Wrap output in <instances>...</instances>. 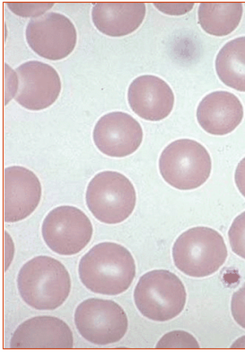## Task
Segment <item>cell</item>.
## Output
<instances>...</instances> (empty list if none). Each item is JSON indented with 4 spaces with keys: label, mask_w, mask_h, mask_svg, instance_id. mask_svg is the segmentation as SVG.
I'll use <instances>...</instances> for the list:
<instances>
[{
    "label": "cell",
    "mask_w": 245,
    "mask_h": 352,
    "mask_svg": "<svg viewBox=\"0 0 245 352\" xmlns=\"http://www.w3.org/2000/svg\"><path fill=\"white\" fill-rule=\"evenodd\" d=\"M232 348H245V336L236 340V342L232 345Z\"/></svg>",
    "instance_id": "d4e9b609"
},
{
    "label": "cell",
    "mask_w": 245,
    "mask_h": 352,
    "mask_svg": "<svg viewBox=\"0 0 245 352\" xmlns=\"http://www.w3.org/2000/svg\"><path fill=\"white\" fill-rule=\"evenodd\" d=\"M130 109L148 121H161L173 111L174 95L170 86L156 76L144 75L131 82L128 91Z\"/></svg>",
    "instance_id": "4fadbf2b"
},
{
    "label": "cell",
    "mask_w": 245,
    "mask_h": 352,
    "mask_svg": "<svg viewBox=\"0 0 245 352\" xmlns=\"http://www.w3.org/2000/svg\"><path fill=\"white\" fill-rule=\"evenodd\" d=\"M187 294L182 280L168 270H156L140 278L134 300L140 313L156 322L175 318L185 309Z\"/></svg>",
    "instance_id": "277c9868"
},
{
    "label": "cell",
    "mask_w": 245,
    "mask_h": 352,
    "mask_svg": "<svg viewBox=\"0 0 245 352\" xmlns=\"http://www.w3.org/2000/svg\"><path fill=\"white\" fill-rule=\"evenodd\" d=\"M154 7L162 13L170 16H182L189 13L194 8L195 3H153Z\"/></svg>",
    "instance_id": "603a6c76"
},
{
    "label": "cell",
    "mask_w": 245,
    "mask_h": 352,
    "mask_svg": "<svg viewBox=\"0 0 245 352\" xmlns=\"http://www.w3.org/2000/svg\"><path fill=\"white\" fill-rule=\"evenodd\" d=\"M78 272L87 289L102 295L116 296L127 291L132 284L136 264L125 247L102 243L83 256Z\"/></svg>",
    "instance_id": "6da1fadb"
},
{
    "label": "cell",
    "mask_w": 245,
    "mask_h": 352,
    "mask_svg": "<svg viewBox=\"0 0 245 352\" xmlns=\"http://www.w3.org/2000/svg\"><path fill=\"white\" fill-rule=\"evenodd\" d=\"M74 338L69 325L52 316H37L23 322L10 340L11 349H72Z\"/></svg>",
    "instance_id": "5bb4252c"
},
{
    "label": "cell",
    "mask_w": 245,
    "mask_h": 352,
    "mask_svg": "<svg viewBox=\"0 0 245 352\" xmlns=\"http://www.w3.org/2000/svg\"><path fill=\"white\" fill-rule=\"evenodd\" d=\"M86 199L96 219L108 225H116L133 213L137 195L132 183L124 174L103 171L90 182Z\"/></svg>",
    "instance_id": "8992f818"
},
{
    "label": "cell",
    "mask_w": 245,
    "mask_h": 352,
    "mask_svg": "<svg viewBox=\"0 0 245 352\" xmlns=\"http://www.w3.org/2000/svg\"><path fill=\"white\" fill-rule=\"evenodd\" d=\"M75 324L80 336L96 345L119 342L128 327L124 308L115 301L100 298L82 302L75 309Z\"/></svg>",
    "instance_id": "52a82bcc"
},
{
    "label": "cell",
    "mask_w": 245,
    "mask_h": 352,
    "mask_svg": "<svg viewBox=\"0 0 245 352\" xmlns=\"http://www.w3.org/2000/svg\"><path fill=\"white\" fill-rule=\"evenodd\" d=\"M174 265L192 278L214 274L226 263L227 248L220 232L209 227H194L180 234L173 248Z\"/></svg>",
    "instance_id": "3957f363"
},
{
    "label": "cell",
    "mask_w": 245,
    "mask_h": 352,
    "mask_svg": "<svg viewBox=\"0 0 245 352\" xmlns=\"http://www.w3.org/2000/svg\"><path fill=\"white\" fill-rule=\"evenodd\" d=\"M23 300L37 310H54L69 298L71 280L65 266L49 256H37L23 265L17 278Z\"/></svg>",
    "instance_id": "7a4b0ae2"
},
{
    "label": "cell",
    "mask_w": 245,
    "mask_h": 352,
    "mask_svg": "<svg viewBox=\"0 0 245 352\" xmlns=\"http://www.w3.org/2000/svg\"><path fill=\"white\" fill-rule=\"evenodd\" d=\"M58 74L49 64L31 60L16 69V90L14 100L32 111L48 109L60 94Z\"/></svg>",
    "instance_id": "30bf717a"
},
{
    "label": "cell",
    "mask_w": 245,
    "mask_h": 352,
    "mask_svg": "<svg viewBox=\"0 0 245 352\" xmlns=\"http://www.w3.org/2000/svg\"><path fill=\"white\" fill-rule=\"evenodd\" d=\"M235 180L238 190L245 197V158L239 162L237 168H236Z\"/></svg>",
    "instance_id": "cb8c5ba5"
},
{
    "label": "cell",
    "mask_w": 245,
    "mask_h": 352,
    "mask_svg": "<svg viewBox=\"0 0 245 352\" xmlns=\"http://www.w3.org/2000/svg\"><path fill=\"white\" fill-rule=\"evenodd\" d=\"M242 3H201L198 7V24L206 33L226 36L233 33L243 17Z\"/></svg>",
    "instance_id": "e0dca14e"
},
{
    "label": "cell",
    "mask_w": 245,
    "mask_h": 352,
    "mask_svg": "<svg viewBox=\"0 0 245 352\" xmlns=\"http://www.w3.org/2000/svg\"><path fill=\"white\" fill-rule=\"evenodd\" d=\"M215 72L224 85L245 92V36L224 45L215 59Z\"/></svg>",
    "instance_id": "ac0fdd59"
},
{
    "label": "cell",
    "mask_w": 245,
    "mask_h": 352,
    "mask_svg": "<svg viewBox=\"0 0 245 352\" xmlns=\"http://www.w3.org/2000/svg\"><path fill=\"white\" fill-rule=\"evenodd\" d=\"M93 138L96 147L105 155L124 158L139 149L143 130L128 113L113 112L99 119Z\"/></svg>",
    "instance_id": "8fae6325"
},
{
    "label": "cell",
    "mask_w": 245,
    "mask_h": 352,
    "mask_svg": "<svg viewBox=\"0 0 245 352\" xmlns=\"http://www.w3.org/2000/svg\"><path fill=\"white\" fill-rule=\"evenodd\" d=\"M229 238L232 251L245 258V212L233 221L229 229Z\"/></svg>",
    "instance_id": "44dd1931"
},
{
    "label": "cell",
    "mask_w": 245,
    "mask_h": 352,
    "mask_svg": "<svg viewBox=\"0 0 245 352\" xmlns=\"http://www.w3.org/2000/svg\"><path fill=\"white\" fill-rule=\"evenodd\" d=\"M244 107L233 93L215 91L201 100L197 109L200 126L213 135H226L242 123Z\"/></svg>",
    "instance_id": "9a60e30c"
},
{
    "label": "cell",
    "mask_w": 245,
    "mask_h": 352,
    "mask_svg": "<svg viewBox=\"0 0 245 352\" xmlns=\"http://www.w3.org/2000/svg\"><path fill=\"white\" fill-rule=\"evenodd\" d=\"M231 312L235 321L242 328L245 329V283L240 289L233 294L231 301Z\"/></svg>",
    "instance_id": "7402d4cb"
},
{
    "label": "cell",
    "mask_w": 245,
    "mask_h": 352,
    "mask_svg": "<svg viewBox=\"0 0 245 352\" xmlns=\"http://www.w3.org/2000/svg\"><path fill=\"white\" fill-rule=\"evenodd\" d=\"M145 16L143 2H97L93 4V25L108 36L121 37L132 34Z\"/></svg>",
    "instance_id": "2e32d148"
},
{
    "label": "cell",
    "mask_w": 245,
    "mask_h": 352,
    "mask_svg": "<svg viewBox=\"0 0 245 352\" xmlns=\"http://www.w3.org/2000/svg\"><path fill=\"white\" fill-rule=\"evenodd\" d=\"M42 199V185L28 168L12 166L4 170V220L19 222L33 214Z\"/></svg>",
    "instance_id": "7c38bea8"
},
{
    "label": "cell",
    "mask_w": 245,
    "mask_h": 352,
    "mask_svg": "<svg viewBox=\"0 0 245 352\" xmlns=\"http://www.w3.org/2000/svg\"><path fill=\"white\" fill-rule=\"evenodd\" d=\"M52 2H8V7L14 14L22 17H40L54 7Z\"/></svg>",
    "instance_id": "ffe728a7"
},
{
    "label": "cell",
    "mask_w": 245,
    "mask_h": 352,
    "mask_svg": "<svg viewBox=\"0 0 245 352\" xmlns=\"http://www.w3.org/2000/svg\"><path fill=\"white\" fill-rule=\"evenodd\" d=\"M157 349H198L200 345L191 334L183 331H174L163 336Z\"/></svg>",
    "instance_id": "d6986e66"
},
{
    "label": "cell",
    "mask_w": 245,
    "mask_h": 352,
    "mask_svg": "<svg viewBox=\"0 0 245 352\" xmlns=\"http://www.w3.org/2000/svg\"><path fill=\"white\" fill-rule=\"evenodd\" d=\"M211 168L209 151L194 140L180 139L172 142L159 159L163 179L180 190L200 188L209 179Z\"/></svg>",
    "instance_id": "5b68a950"
},
{
    "label": "cell",
    "mask_w": 245,
    "mask_h": 352,
    "mask_svg": "<svg viewBox=\"0 0 245 352\" xmlns=\"http://www.w3.org/2000/svg\"><path fill=\"white\" fill-rule=\"evenodd\" d=\"M46 245L52 252L71 256L86 248L93 236V226L87 215L74 206H62L49 212L43 223Z\"/></svg>",
    "instance_id": "ba28073f"
},
{
    "label": "cell",
    "mask_w": 245,
    "mask_h": 352,
    "mask_svg": "<svg viewBox=\"0 0 245 352\" xmlns=\"http://www.w3.org/2000/svg\"><path fill=\"white\" fill-rule=\"evenodd\" d=\"M32 50L47 60L65 59L77 45L78 34L71 20L51 12L32 19L25 32Z\"/></svg>",
    "instance_id": "9c48e42d"
}]
</instances>
